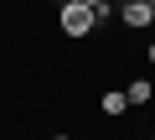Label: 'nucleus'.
<instances>
[{
  "label": "nucleus",
  "instance_id": "obj_1",
  "mask_svg": "<svg viewBox=\"0 0 155 140\" xmlns=\"http://www.w3.org/2000/svg\"><path fill=\"white\" fill-rule=\"evenodd\" d=\"M57 21H62V31H67V36H88V31L98 26V21H93V11L83 5V0H62V16H57Z\"/></svg>",
  "mask_w": 155,
  "mask_h": 140
},
{
  "label": "nucleus",
  "instance_id": "obj_6",
  "mask_svg": "<svg viewBox=\"0 0 155 140\" xmlns=\"http://www.w3.org/2000/svg\"><path fill=\"white\" fill-rule=\"evenodd\" d=\"M134 5H155V0H134Z\"/></svg>",
  "mask_w": 155,
  "mask_h": 140
},
{
  "label": "nucleus",
  "instance_id": "obj_3",
  "mask_svg": "<svg viewBox=\"0 0 155 140\" xmlns=\"http://www.w3.org/2000/svg\"><path fill=\"white\" fill-rule=\"evenodd\" d=\"M98 109H104V114H109V119H119V114H124V109H129V94H124V88H109V94H104V99H98Z\"/></svg>",
  "mask_w": 155,
  "mask_h": 140
},
{
  "label": "nucleus",
  "instance_id": "obj_7",
  "mask_svg": "<svg viewBox=\"0 0 155 140\" xmlns=\"http://www.w3.org/2000/svg\"><path fill=\"white\" fill-rule=\"evenodd\" d=\"M52 140H72V135H52Z\"/></svg>",
  "mask_w": 155,
  "mask_h": 140
},
{
  "label": "nucleus",
  "instance_id": "obj_2",
  "mask_svg": "<svg viewBox=\"0 0 155 140\" xmlns=\"http://www.w3.org/2000/svg\"><path fill=\"white\" fill-rule=\"evenodd\" d=\"M119 21H124L129 31H140V26L155 21V5H134V0H124V5H119Z\"/></svg>",
  "mask_w": 155,
  "mask_h": 140
},
{
  "label": "nucleus",
  "instance_id": "obj_8",
  "mask_svg": "<svg viewBox=\"0 0 155 140\" xmlns=\"http://www.w3.org/2000/svg\"><path fill=\"white\" fill-rule=\"evenodd\" d=\"M150 62H155V42H150Z\"/></svg>",
  "mask_w": 155,
  "mask_h": 140
},
{
  "label": "nucleus",
  "instance_id": "obj_4",
  "mask_svg": "<svg viewBox=\"0 0 155 140\" xmlns=\"http://www.w3.org/2000/svg\"><path fill=\"white\" fill-rule=\"evenodd\" d=\"M124 94H129V109H140V104H150V94H155V88H150L145 78H129V88H124Z\"/></svg>",
  "mask_w": 155,
  "mask_h": 140
},
{
  "label": "nucleus",
  "instance_id": "obj_5",
  "mask_svg": "<svg viewBox=\"0 0 155 140\" xmlns=\"http://www.w3.org/2000/svg\"><path fill=\"white\" fill-rule=\"evenodd\" d=\"M83 5H88V11H98V5H109V0H83Z\"/></svg>",
  "mask_w": 155,
  "mask_h": 140
}]
</instances>
